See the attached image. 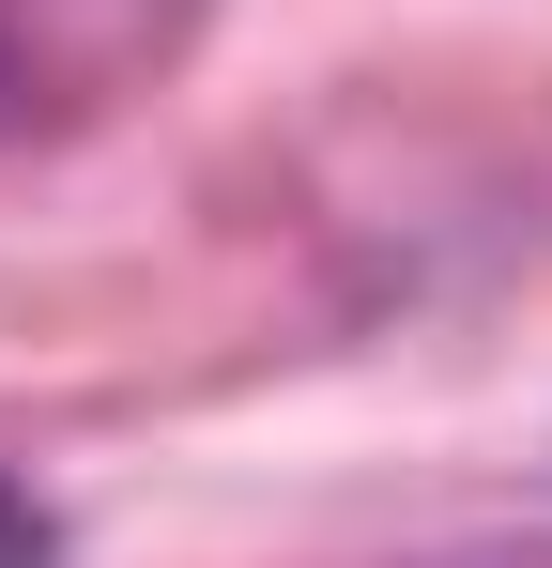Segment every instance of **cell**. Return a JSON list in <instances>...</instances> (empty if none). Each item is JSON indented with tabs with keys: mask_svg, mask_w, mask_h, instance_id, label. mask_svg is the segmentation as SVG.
<instances>
[{
	"mask_svg": "<svg viewBox=\"0 0 552 568\" xmlns=\"http://www.w3.org/2000/svg\"><path fill=\"white\" fill-rule=\"evenodd\" d=\"M0 568H47V523H31V491H0Z\"/></svg>",
	"mask_w": 552,
	"mask_h": 568,
	"instance_id": "cell-1",
	"label": "cell"
}]
</instances>
